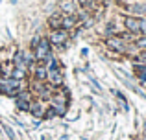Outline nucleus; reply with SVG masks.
Here are the masks:
<instances>
[{
    "mask_svg": "<svg viewBox=\"0 0 146 140\" xmlns=\"http://www.w3.org/2000/svg\"><path fill=\"white\" fill-rule=\"evenodd\" d=\"M126 28H128L129 32H133V33H139V32H141L139 18H135V17H128V18H126Z\"/></svg>",
    "mask_w": 146,
    "mask_h": 140,
    "instance_id": "0eeeda50",
    "label": "nucleus"
},
{
    "mask_svg": "<svg viewBox=\"0 0 146 140\" xmlns=\"http://www.w3.org/2000/svg\"><path fill=\"white\" fill-rule=\"evenodd\" d=\"M15 98H17L15 101H17V107H19V109H22V111H30V105H32V103H30V94L19 92Z\"/></svg>",
    "mask_w": 146,
    "mask_h": 140,
    "instance_id": "39448f33",
    "label": "nucleus"
},
{
    "mask_svg": "<svg viewBox=\"0 0 146 140\" xmlns=\"http://www.w3.org/2000/svg\"><path fill=\"white\" fill-rule=\"evenodd\" d=\"M135 70H137V76H139V78L146 83V66H144V65H137Z\"/></svg>",
    "mask_w": 146,
    "mask_h": 140,
    "instance_id": "dca6fc26",
    "label": "nucleus"
},
{
    "mask_svg": "<svg viewBox=\"0 0 146 140\" xmlns=\"http://www.w3.org/2000/svg\"><path fill=\"white\" fill-rule=\"evenodd\" d=\"M129 13H133V15H144V13H146V7H144V6H139V4H135V6L129 7Z\"/></svg>",
    "mask_w": 146,
    "mask_h": 140,
    "instance_id": "4468645a",
    "label": "nucleus"
},
{
    "mask_svg": "<svg viewBox=\"0 0 146 140\" xmlns=\"http://www.w3.org/2000/svg\"><path fill=\"white\" fill-rule=\"evenodd\" d=\"M33 50H35V57L39 59V61H46L50 55H52V52H50V41L48 39H41L39 44H37Z\"/></svg>",
    "mask_w": 146,
    "mask_h": 140,
    "instance_id": "f03ea898",
    "label": "nucleus"
},
{
    "mask_svg": "<svg viewBox=\"0 0 146 140\" xmlns=\"http://www.w3.org/2000/svg\"><path fill=\"white\" fill-rule=\"evenodd\" d=\"M30 111H32V114L35 116V118H39V116L44 114V109H43L41 103H32V105H30Z\"/></svg>",
    "mask_w": 146,
    "mask_h": 140,
    "instance_id": "9d476101",
    "label": "nucleus"
},
{
    "mask_svg": "<svg viewBox=\"0 0 146 140\" xmlns=\"http://www.w3.org/2000/svg\"><path fill=\"white\" fill-rule=\"evenodd\" d=\"M139 24H141V33L146 35V18H139Z\"/></svg>",
    "mask_w": 146,
    "mask_h": 140,
    "instance_id": "6ab92c4d",
    "label": "nucleus"
},
{
    "mask_svg": "<svg viewBox=\"0 0 146 140\" xmlns=\"http://www.w3.org/2000/svg\"><path fill=\"white\" fill-rule=\"evenodd\" d=\"M33 89H35V92L39 94L41 98H50V92H48V89L43 85V81H37L35 85H33Z\"/></svg>",
    "mask_w": 146,
    "mask_h": 140,
    "instance_id": "1a4fd4ad",
    "label": "nucleus"
},
{
    "mask_svg": "<svg viewBox=\"0 0 146 140\" xmlns=\"http://www.w3.org/2000/svg\"><path fill=\"white\" fill-rule=\"evenodd\" d=\"M107 46H109V48H113V50H118V52H124V43H122V41L120 39H117V37H115V39H113V37H109V39H107Z\"/></svg>",
    "mask_w": 146,
    "mask_h": 140,
    "instance_id": "6e6552de",
    "label": "nucleus"
},
{
    "mask_svg": "<svg viewBox=\"0 0 146 140\" xmlns=\"http://www.w3.org/2000/svg\"><path fill=\"white\" fill-rule=\"evenodd\" d=\"M78 2H80V4H82V6H83V7H85V6H89V4H91V0H78Z\"/></svg>",
    "mask_w": 146,
    "mask_h": 140,
    "instance_id": "aec40b11",
    "label": "nucleus"
},
{
    "mask_svg": "<svg viewBox=\"0 0 146 140\" xmlns=\"http://www.w3.org/2000/svg\"><path fill=\"white\" fill-rule=\"evenodd\" d=\"M2 127H4V131H6V135H7V137H9L11 140H13V138H15V133H13V129H11L9 126H2Z\"/></svg>",
    "mask_w": 146,
    "mask_h": 140,
    "instance_id": "f3484780",
    "label": "nucleus"
},
{
    "mask_svg": "<svg viewBox=\"0 0 146 140\" xmlns=\"http://www.w3.org/2000/svg\"><path fill=\"white\" fill-rule=\"evenodd\" d=\"M74 24H76V17L74 15L65 13L63 17H61V30H70V28H74Z\"/></svg>",
    "mask_w": 146,
    "mask_h": 140,
    "instance_id": "423d86ee",
    "label": "nucleus"
},
{
    "mask_svg": "<svg viewBox=\"0 0 146 140\" xmlns=\"http://www.w3.org/2000/svg\"><path fill=\"white\" fill-rule=\"evenodd\" d=\"M139 59H141V61H143L144 65H146V52H143V54H141V57H139Z\"/></svg>",
    "mask_w": 146,
    "mask_h": 140,
    "instance_id": "412c9836",
    "label": "nucleus"
},
{
    "mask_svg": "<svg viewBox=\"0 0 146 140\" xmlns=\"http://www.w3.org/2000/svg\"><path fill=\"white\" fill-rule=\"evenodd\" d=\"M11 78H15V79H19V81H22V79L26 78V70L13 68V70H11Z\"/></svg>",
    "mask_w": 146,
    "mask_h": 140,
    "instance_id": "ddd939ff",
    "label": "nucleus"
},
{
    "mask_svg": "<svg viewBox=\"0 0 146 140\" xmlns=\"http://www.w3.org/2000/svg\"><path fill=\"white\" fill-rule=\"evenodd\" d=\"M61 9H63L65 13H74V2H72V0H65V2H61Z\"/></svg>",
    "mask_w": 146,
    "mask_h": 140,
    "instance_id": "f8f14e48",
    "label": "nucleus"
},
{
    "mask_svg": "<svg viewBox=\"0 0 146 140\" xmlns=\"http://www.w3.org/2000/svg\"><path fill=\"white\" fill-rule=\"evenodd\" d=\"M13 66L15 68H21V70H28L30 65H28V59H26L24 52H17L13 57Z\"/></svg>",
    "mask_w": 146,
    "mask_h": 140,
    "instance_id": "20e7f679",
    "label": "nucleus"
},
{
    "mask_svg": "<svg viewBox=\"0 0 146 140\" xmlns=\"http://www.w3.org/2000/svg\"><path fill=\"white\" fill-rule=\"evenodd\" d=\"M67 37H68V33H67V30H54L52 32V35H50V43L52 44H56V46H63L65 43H67Z\"/></svg>",
    "mask_w": 146,
    "mask_h": 140,
    "instance_id": "7ed1b4c3",
    "label": "nucleus"
},
{
    "mask_svg": "<svg viewBox=\"0 0 146 140\" xmlns=\"http://www.w3.org/2000/svg\"><path fill=\"white\" fill-rule=\"evenodd\" d=\"M0 92L7 94V96H17L21 92V81L15 78H2L0 79Z\"/></svg>",
    "mask_w": 146,
    "mask_h": 140,
    "instance_id": "f257e3e1",
    "label": "nucleus"
},
{
    "mask_svg": "<svg viewBox=\"0 0 146 140\" xmlns=\"http://www.w3.org/2000/svg\"><path fill=\"white\" fill-rule=\"evenodd\" d=\"M35 76H37V79H39V81H43V79L46 78V65H43V63H41V65H37L35 66Z\"/></svg>",
    "mask_w": 146,
    "mask_h": 140,
    "instance_id": "9b49d317",
    "label": "nucleus"
},
{
    "mask_svg": "<svg viewBox=\"0 0 146 140\" xmlns=\"http://www.w3.org/2000/svg\"><path fill=\"white\" fill-rule=\"evenodd\" d=\"M61 17H63V15H56V17L50 18V26H52L54 30H59L61 28Z\"/></svg>",
    "mask_w": 146,
    "mask_h": 140,
    "instance_id": "2eb2a0df",
    "label": "nucleus"
},
{
    "mask_svg": "<svg viewBox=\"0 0 146 140\" xmlns=\"http://www.w3.org/2000/svg\"><path fill=\"white\" fill-rule=\"evenodd\" d=\"M137 46H139V48H144V50H146V35L137 39Z\"/></svg>",
    "mask_w": 146,
    "mask_h": 140,
    "instance_id": "a211bd4d",
    "label": "nucleus"
}]
</instances>
